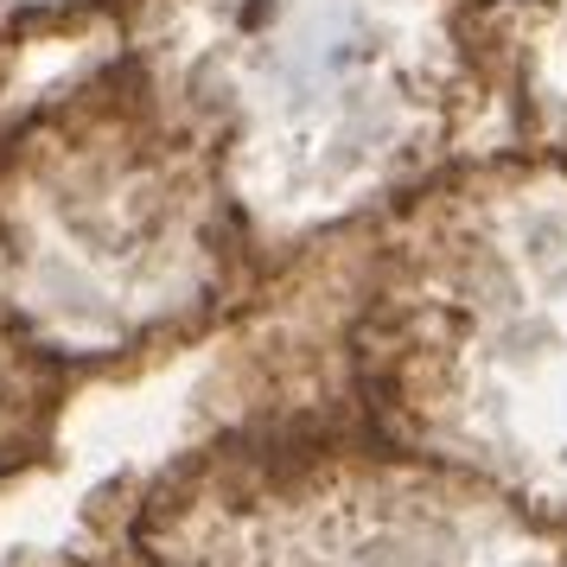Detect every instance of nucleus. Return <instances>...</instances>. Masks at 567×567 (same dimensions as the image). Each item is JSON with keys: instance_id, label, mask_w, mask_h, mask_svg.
<instances>
[{"instance_id": "obj_1", "label": "nucleus", "mask_w": 567, "mask_h": 567, "mask_svg": "<svg viewBox=\"0 0 567 567\" xmlns=\"http://www.w3.org/2000/svg\"><path fill=\"white\" fill-rule=\"evenodd\" d=\"M52 7H71V0H0V27L32 20V13H52Z\"/></svg>"}]
</instances>
